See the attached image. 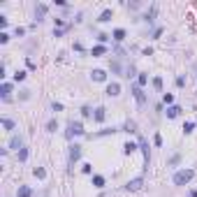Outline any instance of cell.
<instances>
[{
    "instance_id": "1",
    "label": "cell",
    "mask_w": 197,
    "mask_h": 197,
    "mask_svg": "<svg viewBox=\"0 0 197 197\" xmlns=\"http://www.w3.org/2000/svg\"><path fill=\"white\" fill-rule=\"evenodd\" d=\"M193 176H195V169H181V172H176V174H174V186H186V183L193 181Z\"/></svg>"
},
{
    "instance_id": "2",
    "label": "cell",
    "mask_w": 197,
    "mask_h": 197,
    "mask_svg": "<svg viewBox=\"0 0 197 197\" xmlns=\"http://www.w3.org/2000/svg\"><path fill=\"white\" fill-rule=\"evenodd\" d=\"M83 132H86V130H83V125H81L79 121H72V123L67 125V132H65V135H67V139H72V137H79V135H83Z\"/></svg>"
},
{
    "instance_id": "3",
    "label": "cell",
    "mask_w": 197,
    "mask_h": 197,
    "mask_svg": "<svg viewBox=\"0 0 197 197\" xmlns=\"http://www.w3.org/2000/svg\"><path fill=\"white\" fill-rule=\"evenodd\" d=\"M67 158H70V165H74L77 160L81 158V146L79 144H72V146H70V156Z\"/></svg>"
},
{
    "instance_id": "4",
    "label": "cell",
    "mask_w": 197,
    "mask_h": 197,
    "mask_svg": "<svg viewBox=\"0 0 197 197\" xmlns=\"http://www.w3.org/2000/svg\"><path fill=\"white\" fill-rule=\"evenodd\" d=\"M139 148H141V153H144V165L148 167V162H151V153H148V141L144 139V137H139Z\"/></svg>"
},
{
    "instance_id": "5",
    "label": "cell",
    "mask_w": 197,
    "mask_h": 197,
    "mask_svg": "<svg viewBox=\"0 0 197 197\" xmlns=\"http://www.w3.org/2000/svg\"><path fill=\"white\" fill-rule=\"evenodd\" d=\"M132 95H135L137 104H144V102H146V95H144V91H141L139 86H132Z\"/></svg>"
},
{
    "instance_id": "6",
    "label": "cell",
    "mask_w": 197,
    "mask_h": 197,
    "mask_svg": "<svg viewBox=\"0 0 197 197\" xmlns=\"http://www.w3.org/2000/svg\"><path fill=\"white\" fill-rule=\"evenodd\" d=\"M141 186H144V178H132V181H128V186H125V190H139Z\"/></svg>"
},
{
    "instance_id": "7",
    "label": "cell",
    "mask_w": 197,
    "mask_h": 197,
    "mask_svg": "<svg viewBox=\"0 0 197 197\" xmlns=\"http://www.w3.org/2000/svg\"><path fill=\"white\" fill-rule=\"evenodd\" d=\"M16 197H33L30 186H19V190H16Z\"/></svg>"
},
{
    "instance_id": "8",
    "label": "cell",
    "mask_w": 197,
    "mask_h": 197,
    "mask_svg": "<svg viewBox=\"0 0 197 197\" xmlns=\"http://www.w3.org/2000/svg\"><path fill=\"white\" fill-rule=\"evenodd\" d=\"M118 93H121V86H118L116 81H114V83H109V86H107V95H111V98H116Z\"/></svg>"
},
{
    "instance_id": "9",
    "label": "cell",
    "mask_w": 197,
    "mask_h": 197,
    "mask_svg": "<svg viewBox=\"0 0 197 197\" xmlns=\"http://www.w3.org/2000/svg\"><path fill=\"white\" fill-rule=\"evenodd\" d=\"M9 93H12V86L9 83H3V86H0V95H3L5 102H9Z\"/></svg>"
},
{
    "instance_id": "10",
    "label": "cell",
    "mask_w": 197,
    "mask_h": 197,
    "mask_svg": "<svg viewBox=\"0 0 197 197\" xmlns=\"http://www.w3.org/2000/svg\"><path fill=\"white\" fill-rule=\"evenodd\" d=\"M44 14H46V5H44V3H40L37 7H35V16H37V21L44 19Z\"/></svg>"
},
{
    "instance_id": "11",
    "label": "cell",
    "mask_w": 197,
    "mask_h": 197,
    "mask_svg": "<svg viewBox=\"0 0 197 197\" xmlns=\"http://www.w3.org/2000/svg\"><path fill=\"white\" fill-rule=\"evenodd\" d=\"M91 77H93V81H104V79H107L104 70H93V72H91Z\"/></svg>"
},
{
    "instance_id": "12",
    "label": "cell",
    "mask_w": 197,
    "mask_h": 197,
    "mask_svg": "<svg viewBox=\"0 0 197 197\" xmlns=\"http://www.w3.org/2000/svg\"><path fill=\"white\" fill-rule=\"evenodd\" d=\"M178 114H181V107H178V104H172L169 109H167V116H169V118H176Z\"/></svg>"
},
{
    "instance_id": "13",
    "label": "cell",
    "mask_w": 197,
    "mask_h": 197,
    "mask_svg": "<svg viewBox=\"0 0 197 197\" xmlns=\"http://www.w3.org/2000/svg\"><path fill=\"white\" fill-rule=\"evenodd\" d=\"M9 148H16V151H21V148H23L21 137H12V139H9Z\"/></svg>"
},
{
    "instance_id": "14",
    "label": "cell",
    "mask_w": 197,
    "mask_h": 197,
    "mask_svg": "<svg viewBox=\"0 0 197 197\" xmlns=\"http://www.w3.org/2000/svg\"><path fill=\"white\" fill-rule=\"evenodd\" d=\"M93 56H104V53H107V46L104 44H98V46H93Z\"/></svg>"
},
{
    "instance_id": "15",
    "label": "cell",
    "mask_w": 197,
    "mask_h": 197,
    "mask_svg": "<svg viewBox=\"0 0 197 197\" xmlns=\"http://www.w3.org/2000/svg\"><path fill=\"white\" fill-rule=\"evenodd\" d=\"M104 107H98V109H95V121H98V123H102L104 121Z\"/></svg>"
},
{
    "instance_id": "16",
    "label": "cell",
    "mask_w": 197,
    "mask_h": 197,
    "mask_svg": "<svg viewBox=\"0 0 197 197\" xmlns=\"http://www.w3.org/2000/svg\"><path fill=\"white\" fill-rule=\"evenodd\" d=\"M135 151H137V144H132V141H128V144L123 146V153H125V156H130V153H135Z\"/></svg>"
},
{
    "instance_id": "17",
    "label": "cell",
    "mask_w": 197,
    "mask_h": 197,
    "mask_svg": "<svg viewBox=\"0 0 197 197\" xmlns=\"http://www.w3.org/2000/svg\"><path fill=\"white\" fill-rule=\"evenodd\" d=\"M114 40L116 42H123L125 40V30H123V28H116V30H114Z\"/></svg>"
},
{
    "instance_id": "18",
    "label": "cell",
    "mask_w": 197,
    "mask_h": 197,
    "mask_svg": "<svg viewBox=\"0 0 197 197\" xmlns=\"http://www.w3.org/2000/svg\"><path fill=\"white\" fill-rule=\"evenodd\" d=\"M109 19H111V9H104L102 14H100V19H98V21H100V23H107Z\"/></svg>"
},
{
    "instance_id": "19",
    "label": "cell",
    "mask_w": 197,
    "mask_h": 197,
    "mask_svg": "<svg viewBox=\"0 0 197 197\" xmlns=\"http://www.w3.org/2000/svg\"><path fill=\"white\" fill-rule=\"evenodd\" d=\"M46 130H49V132H56V130H58V121H56V118H51V121L46 123Z\"/></svg>"
},
{
    "instance_id": "20",
    "label": "cell",
    "mask_w": 197,
    "mask_h": 197,
    "mask_svg": "<svg viewBox=\"0 0 197 197\" xmlns=\"http://www.w3.org/2000/svg\"><path fill=\"white\" fill-rule=\"evenodd\" d=\"M93 186L95 188H102L104 186V176H93Z\"/></svg>"
},
{
    "instance_id": "21",
    "label": "cell",
    "mask_w": 197,
    "mask_h": 197,
    "mask_svg": "<svg viewBox=\"0 0 197 197\" xmlns=\"http://www.w3.org/2000/svg\"><path fill=\"white\" fill-rule=\"evenodd\" d=\"M146 81H148V74H139V77H137V83H139V88L146 86Z\"/></svg>"
},
{
    "instance_id": "22",
    "label": "cell",
    "mask_w": 197,
    "mask_h": 197,
    "mask_svg": "<svg viewBox=\"0 0 197 197\" xmlns=\"http://www.w3.org/2000/svg\"><path fill=\"white\" fill-rule=\"evenodd\" d=\"M19 160H21V162H26V160H28V148H26V146L19 151Z\"/></svg>"
},
{
    "instance_id": "23",
    "label": "cell",
    "mask_w": 197,
    "mask_h": 197,
    "mask_svg": "<svg viewBox=\"0 0 197 197\" xmlns=\"http://www.w3.org/2000/svg\"><path fill=\"white\" fill-rule=\"evenodd\" d=\"M162 102H165V104H172V102H174V95H172V93H165V95H162Z\"/></svg>"
},
{
    "instance_id": "24",
    "label": "cell",
    "mask_w": 197,
    "mask_h": 197,
    "mask_svg": "<svg viewBox=\"0 0 197 197\" xmlns=\"http://www.w3.org/2000/svg\"><path fill=\"white\" fill-rule=\"evenodd\" d=\"M33 174L37 176V178H44V176H46V172L42 169V167H35V172H33Z\"/></svg>"
},
{
    "instance_id": "25",
    "label": "cell",
    "mask_w": 197,
    "mask_h": 197,
    "mask_svg": "<svg viewBox=\"0 0 197 197\" xmlns=\"http://www.w3.org/2000/svg\"><path fill=\"white\" fill-rule=\"evenodd\" d=\"M3 125L5 130H14V121H9V118H3Z\"/></svg>"
},
{
    "instance_id": "26",
    "label": "cell",
    "mask_w": 197,
    "mask_h": 197,
    "mask_svg": "<svg viewBox=\"0 0 197 197\" xmlns=\"http://www.w3.org/2000/svg\"><path fill=\"white\" fill-rule=\"evenodd\" d=\"M193 130H195V123H186V125H183V132H186V135H190Z\"/></svg>"
},
{
    "instance_id": "27",
    "label": "cell",
    "mask_w": 197,
    "mask_h": 197,
    "mask_svg": "<svg viewBox=\"0 0 197 197\" xmlns=\"http://www.w3.org/2000/svg\"><path fill=\"white\" fill-rule=\"evenodd\" d=\"M153 86H156L158 91H162V79H160V77H156V79H153Z\"/></svg>"
},
{
    "instance_id": "28",
    "label": "cell",
    "mask_w": 197,
    "mask_h": 197,
    "mask_svg": "<svg viewBox=\"0 0 197 197\" xmlns=\"http://www.w3.org/2000/svg\"><path fill=\"white\" fill-rule=\"evenodd\" d=\"M23 79H26V72H16L14 74V81H23Z\"/></svg>"
},
{
    "instance_id": "29",
    "label": "cell",
    "mask_w": 197,
    "mask_h": 197,
    "mask_svg": "<svg viewBox=\"0 0 197 197\" xmlns=\"http://www.w3.org/2000/svg\"><path fill=\"white\" fill-rule=\"evenodd\" d=\"M81 114L88 118V116H93V111H91V107H83V109H81Z\"/></svg>"
},
{
    "instance_id": "30",
    "label": "cell",
    "mask_w": 197,
    "mask_h": 197,
    "mask_svg": "<svg viewBox=\"0 0 197 197\" xmlns=\"http://www.w3.org/2000/svg\"><path fill=\"white\" fill-rule=\"evenodd\" d=\"M153 144H156V146H162V137L156 135V137H153Z\"/></svg>"
},
{
    "instance_id": "31",
    "label": "cell",
    "mask_w": 197,
    "mask_h": 197,
    "mask_svg": "<svg viewBox=\"0 0 197 197\" xmlns=\"http://www.w3.org/2000/svg\"><path fill=\"white\" fill-rule=\"evenodd\" d=\"M5 42H9V35L7 33H0V44H5Z\"/></svg>"
},
{
    "instance_id": "32",
    "label": "cell",
    "mask_w": 197,
    "mask_h": 197,
    "mask_svg": "<svg viewBox=\"0 0 197 197\" xmlns=\"http://www.w3.org/2000/svg\"><path fill=\"white\" fill-rule=\"evenodd\" d=\"M176 86L183 88V86H186V79H183V77H176Z\"/></svg>"
},
{
    "instance_id": "33",
    "label": "cell",
    "mask_w": 197,
    "mask_h": 197,
    "mask_svg": "<svg viewBox=\"0 0 197 197\" xmlns=\"http://www.w3.org/2000/svg\"><path fill=\"white\" fill-rule=\"evenodd\" d=\"M98 40H100V42H107V40H109V35L102 33V35H98Z\"/></svg>"
}]
</instances>
